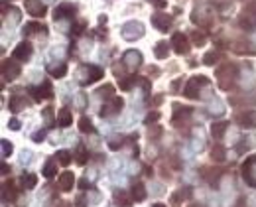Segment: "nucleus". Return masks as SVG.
Here are the masks:
<instances>
[{
  "label": "nucleus",
  "instance_id": "obj_1",
  "mask_svg": "<svg viewBox=\"0 0 256 207\" xmlns=\"http://www.w3.org/2000/svg\"><path fill=\"white\" fill-rule=\"evenodd\" d=\"M102 69L100 67H97V65H89V63H85V65H81L79 69H77V79H79V83L81 85H93V83H97L98 79H102Z\"/></svg>",
  "mask_w": 256,
  "mask_h": 207
},
{
  "label": "nucleus",
  "instance_id": "obj_2",
  "mask_svg": "<svg viewBox=\"0 0 256 207\" xmlns=\"http://www.w3.org/2000/svg\"><path fill=\"white\" fill-rule=\"evenodd\" d=\"M215 75H217V83H219V87L227 91V89H231V85L235 83L236 67H235L233 63H223L221 67H217Z\"/></svg>",
  "mask_w": 256,
  "mask_h": 207
},
{
  "label": "nucleus",
  "instance_id": "obj_3",
  "mask_svg": "<svg viewBox=\"0 0 256 207\" xmlns=\"http://www.w3.org/2000/svg\"><path fill=\"white\" fill-rule=\"evenodd\" d=\"M238 26L242 30H246V32L256 30V2H248L242 8V12L238 16Z\"/></svg>",
  "mask_w": 256,
  "mask_h": 207
},
{
  "label": "nucleus",
  "instance_id": "obj_4",
  "mask_svg": "<svg viewBox=\"0 0 256 207\" xmlns=\"http://www.w3.org/2000/svg\"><path fill=\"white\" fill-rule=\"evenodd\" d=\"M124 107V101L120 97H113V99H107L105 101V105L100 107V117L102 119H109V117H115L122 111Z\"/></svg>",
  "mask_w": 256,
  "mask_h": 207
},
{
  "label": "nucleus",
  "instance_id": "obj_5",
  "mask_svg": "<svg viewBox=\"0 0 256 207\" xmlns=\"http://www.w3.org/2000/svg\"><path fill=\"white\" fill-rule=\"evenodd\" d=\"M120 34H122V38H124L126 41H136V40H140V38L144 36V26H142L140 22L132 20V22H126V24L122 26Z\"/></svg>",
  "mask_w": 256,
  "mask_h": 207
},
{
  "label": "nucleus",
  "instance_id": "obj_6",
  "mask_svg": "<svg viewBox=\"0 0 256 207\" xmlns=\"http://www.w3.org/2000/svg\"><path fill=\"white\" fill-rule=\"evenodd\" d=\"M205 85H209V79H207V77H203V75L191 77V79L187 81L185 89H183V95H185L187 99H195V97H199V89L205 87Z\"/></svg>",
  "mask_w": 256,
  "mask_h": 207
},
{
  "label": "nucleus",
  "instance_id": "obj_7",
  "mask_svg": "<svg viewBox=\"0 0 256 207\" xmlns=\"http://www.w3.org/2000/svg\"><path fill=\"white\" fill-rule=\"evenodd\" d=\"M235 123L242 128H254L256 126V111H240L235 115Z\"/></svg>",
  "mask_w": 256,
  "mask_h": 207
},
{
  "label": "nucleus",
  "instance_id": "obj_8",
  "mask_svg": "<svg viewBox=\"0 0 256 207\" xmlns=\"http://www.w3.org/2000/svg\"><path fill=\"white\" fill-rule=\"evenodd\" d=\"M32 51H34L32 43L24 40V41H20V43L14 47V51H12V58H14V60H18V62H28V60L32 58Z\"/></svg>",
  "mask_w": 256,
  "mask_h": 207
},
{
  "label": "nucleus",
  "instance_id": "obj_9",
  "mask_svg": "<svg viewBox=\"0 0 256 207\" xmlns=\"http://www.w3.org/2000/svg\"><path fill=\"white\" fill-rule=\"evenodd\" d=\"M30 93L34 95V101H43V99H51L54 97V87L49 81H43L39 87H32Z\"/></svg>",
  "mask_w": 256,
  "mask_h": 207
},
{
  "label": "nucleus",
  "instance_id": "obj_10",
  "mask_svg": "<svg viewBox=\"0 0 256 207\" xmlns=\"http://www.w3.org/2000/svg\"><path fill=\"white\" fill-rule=\"evenodd\" d=\"M172 47H174L176 54L185 56V54H189V40H187L181 32H177V34H174V38H172Z\"/></svg>",
  "mask_w": 256,
  "mask_h": 207
},
{
  "label": "nucleus",
  "instance_id": "obj_11",
  "mask_svg": "<svg viewBox=\"0 0 256 207\" xmlns=\"http://www.w3.org/2000/svg\"><path fill=\"white\" fill-rule=\"evenodd\" d=\"M75 12H77V6H75V4H71V2H63V4H59V6L56 8V12H54V20L58 22V20H63V18H73Z\"/></svg>",
  "mask_w": 256,
  "mask_h": 207
},
{
  "label": "nucleus",
  "instance_id": "obj_12",
  "mask_svg": "<svg viewBox=\"0 0 256 207\" xmlns=\"http://www.w3.org/2000/svg\"><path fill=\"white\" fill-rule=\"evenodd\" d=\"M122 63L128 69H136V67L142 65V54H140V51H136V49H128L126 54L122 56Z\"/></svg>",
  "mask_w": 256,
  "mask_h": 207
},
{
  "label": "nucleus",
  "instance_id": "obj_13",
  "mask_svg": "<svg viewBox=\"0 0 256 207\" xmlns=\"http://www.w3.org/2000/svg\"><path fill=\"white\" fill-rule=\"evenodd\" d=\"M24 4H26V12H28L30 16H36V18L43 16L45 10H47L41 0H24Z\"/></svg>",
  "mask_w": 256,
  "mask_h": 207
},
{
  "label": "nucleus",
  "instance_id": "obj_14",
  "mask_svg": "<svg viewBox=\"0 0 256 207\" xmlns=\"http://www.w3.org/2000/svg\"><path fill=\"white\" fill-rule=\"evenodd\" d=\"M172 24H174V18L170 14H154L152 16V26H156L162 32H168L172 28Z\"/></svg>",
  "mask_w": 256,
  "mask_h": 207
},
{
  "label": "nucleus",
  "instance_id": "obj_15",
  "mask_svg": "<svg viewBox=\"0 0 256 207\" xmlns=\"http://www.w3.org/2000/svg\"><path fill=\"white\" fill-rule=\"evenodd\" d=\"M242 172H244V180L250 186H256V156H252L250 160H246V164L242 166Z\"/></svg>",
  "mask_w": 256,
  "mask_h": 207
},
{
  "label": "nucleus",
  "instance_id": "obj_16",
  "mask_svg": "<svg viewBox=\"0 0 256 207\" xmlns=\"http://www.w3.org/2000/svg\"><path fill=\"white\" fill-rule=\"evenodd\" d=\"M223 174H225L223 168H213V166H205V168H201V178H203V180H207L209 184H215Z\"/></svg>",
  "mask_w": 256,
  "mask_h": 207
},
{
  "label": "nucleus",
  "instance_id": "obj_17",
  "mask_svg": "<svg viewBox=\"0 0 256 207\" xmlns=\"http://www.w3.org/2000/svg\"><path fill=\"white\" fill-rule=\"evenodd\" d=\"M18 75H20V65L14 63V62H10V60H6V62L2 63V77H4L6 81H12V79H16Z\"/></svg>",
  "mask_w": 256,
  "mask_h": 207
},
{
  "label": "nucleus",
  "instance_id": "obj_18",
  "mask_svg": "<svg viewBox=\"0 0 256 207\" xmlns=\"http://www.w3.org/2000/svg\"><path fill=\"white\" fill-rule=\"evenodd\" d=\"M113 199H115V207H130V203L134 201L132 193H128L124 189H117L115 195H113Z\"/></svg>",
  "mask_w": 256,
  "mask_h": 207
},
{
  "label": "nucleus",
  "instance_id": "obj_19",
  "mask_svg": "<svg viewBox=\"0 0 256 207\" xmlns=\"http://www.w3.org/2000/svg\"><path fill=\"white\" fill-rule=\"evenodd\" d=\"M189 195H191V187H181V189H177V191L172 193V197H170V205H174V207H181L183 201H185Z\"/></svg>",
  "mask_w": 256,
  "mask_h": 207
},
{
  "label": "nucleus",
  "instance_id": "obj_20",
  "mask_svg": "<svg viewBox=\"0 0 256 207\" xmlns=\"http://www.w3.org/2000/svg\"><path fill=\"white\" fill-rule=\"evenodd\" d=\"M20 93V89H14V95L10 97V105H8V109L12 111V113H18V111H22L28 103H26V99L22 97V95H18Z\"/></svg>",
  "mask_w": 256,
  "mask_h": 207
},
{
  "label": "nucleus",
  "instance_id": "obj_21",
  "mask_svg": "<svg viewBox=\"0 0 256 207\" xmlns=\"http://www.w3.org/2000/svg\"><path fill=\"white\" fill-rule=\"evenodd\" d=\"M58 184H59V189H61V191H71V189H73V184H75V176H73L71 172H63V174L59 176Z\"/></svg>",
  "mask_w": 256,
  "mask_h": 207
},
{
  "label": "nucleus",
  "instance_id": "obj_22",
  "mask_svg": "<svg viewBox=\"0 0 256 207\" xmlns=\"http://www.w3.org/2000/svg\"><path fill=\"white\" fill-rule=\"evenodd\" d=\"M71 123H73V115H71V111H69L67 107L59 109V111H58V124H59L61 128H67Z\"/></svg>",
  "mask_w": 256,
  "mask_h": 207
},
{
  "label": "nucleus",
  "instance_id": "obj_23",
  "mask_svg": "<svg viewBox=\"0 0 256 207\" xmlns=\"http://www.w3.org/2000/svg\"><path fill=\"white\" fill-rule=\"evenodd\" d=\"M170 47H172V43H168V41H158L156 45H154V56H156L158 60H166V58L170 56Z\"/></svg>",
  "mask_w": 256,
  "mask_h": 207
},
{
  "label": "nucleus",
  "instance_id": "obj_24",
  "mask_svg": "<svg viewBox=\"0 0 256 207\" xmlns=\"http://www.w3.org/2000/svg\"><path fill=\"white\" fill-rule=\"evenodd\" d=\"M16 197H18V189H16L14 182H6L2 186V199L4 201H14Z\"/></svg>",
  "mask_w": 256,
  "mask_h": 207
},
{
  "label": "nucleus",
  "instance_id": "obj_25",
  "mask_svg": "<svg viewBox=\"0 0 256 207\" xmlns=\"http://www.w3.org/2000/svg\"><path fill=\"white\" fill-rule=\"evenodd\" d=\"M45 34L47 32V28L41 24V22H28L26 26H24V36H34V34Z\"/></svg>",
  "mask_w": 256,
  "mask_h": 207
},
{
  "label": "nucleus",
  "instance_id": "obj_26",
  "mask_svg": "<svg viewBox=\"0 0 256 207\" xmlns=\"http://www.w3.org/2000/svg\"><path fill=\"white\" fill-rule=\"evenodd\" d=\"M47 71H49V75H54V77H65V73H67V65L65 63H49L47 65Z\"/></svg>",
  "mask_w": 256,
  "mask_h": 207
},
{
  "label": "nucleus",
  "instance_id": "obj_27",
  "mask_svg": "<svg viewBox=\"0 0 256 207\" xmlns=\"http://www.w3.org/2000/svg\"><path fill=\"white\" fill-rule=\"evenodd\" d=\"M140 79H142V77H134V75H130V77H120V79H118V85H120L122 91H130L136 83H140Z\"/></svg>",
  "mask_w": 256,
  "mask_h": 207
},
{
  "label": "nucleus",
  "instance_id": "obj_28",
  "mask_svg": "<svg viewBox=\"0 0 256 207\" xmlns=\"http://www.w3.org/2000/svg\"><path fill=\"white\" fill-rule=\"evenodd\" d=\"M227 123L225 121H221V123H213V126H211V134H213V138L215 140H221L223 138V134H225V130H227Z\"/></svg>",
  "mask_w": 256,
  "mask_h": 207
},
{
  "label": "nucleus",
  "instance_id": "obj_29",
  "mask_svg": "<svg viewBox=\"0 0 256 207\" xmlns=\"http://www.w3.org/2000/svg\"><path fill=\"white\" fill-rule=\"evenodd\" d=\"M58 164H59L58 160H47L45 166H43V172H41V174H43L45 178H54V176L58 174Z\"/></svg>",
  "mask_w": 256,
  "mask_h": 207
},
{
  "label": "nucleus",
  "instance_id": "obj_30",
  "mask_svg": "<svg viewBox=\"0 0 256 207\" xmlns=\"http://www.w3.org/2000/svg\"><path fill=\"white\" fill-rule=\"evenodd\" d=\"M20 184H22L24 189H34L36 184H38V176L36 174H24L22 180H20Z\"/></svg>",
  "mask_w": 256,
  "mask_h": 207
},
{
  "label": "nucleus",
  "instance_id": "obj_31",
  "mask_svg": "<svg viewBox=\"0 0 256 207\" xmlns=\"http://www.w3.org/2000/svg\"><path fill=\"white\" fill-rule=\"evenodd\" d=\"M132 197H134V201H144L146 199V189H144V186L138 182V184H134L132 186Z\"/></svg>",
  "mask_w": 256,
  "mask_h": 207
},
{
  "label": "nucleus",
  "instance_id": "obj_32",
  "mask_svg": "<svg viewBox=\"0 0 256 207\" xmlns=\"http://www.w3.org/2000/svg\"><path fill=\"white\" fill-rule=\"evenodd\" d=\"M219 60H221V54H219V51H215V49H213V51H207V54L203 56V63H205V65H215Z\"/></svg>",
  "mask_w": 256,
  "mask_h": 207
},
{
  "label": "nucleus",
  "instance_id": "obj_33",
  "mask_svg": "<svg viewBox=\"0 0 256 207\" xmlns=\"http://www.w3.org/2000/svg\"><path fill=\"white\" fill-rule=\"evenodd\" d=\"M211 156H213V160H217V162H225L227 152H225V148H223L221 144H215L213 150H211Z\"/></svg>",
  "mask_w": 256,
  "mask_h": 207
},
{
  "label": "nucleus",
  "instance_id": "obj_34",
  "mask_svg": "<svg viewBox=\"0 0 256 207\" xmlns=\"http://www.w3.org/2000/svg\"><path fill=\"white\" fill-rule=\"evenodd\" d=\"M79 130H81V132H85V134L95 132L93 123H91V119H89V117H81V119H79Z\"/></svg>",
  "mask_w": 256,
  "mask_h": 207
},
{
  "label": "nucleus",
  "instance_id": "obj_35",
  "mask_svg": "<svg viewBox=\"0 0 256 207\" xmlns=\"http://www.w3.org/2000/svg\"><path fill=\"white\" fill-rule=\"evenodd\" d=\"M56 158H58V162H59L61 166H69V164H71V158H73V156H71V152H67V150H59Z\"/></svg>",
  "mask_w": 256,
  "mask_h": 207
},
{
  "label": "nucleus",
  "instance_id": "obj_36",
  "mask_svg": "<svg viewBox=\"0 0 256 207\" xmlns=\"http://www.w3.org/2000/svg\"><path fill=\"white\" fill-rule=\"evenodd\" d=\"M191 41H193L195 45H205V41H207V36H205V32L195 30V32L191 34Z\"/></svg>",
  "mask_w": 256,
  "mask_h": 207
},
{
  "label": "nucleus",
  "instance_id": "obj_37",
  "mask_svg": "<svg viewBox=\"0 0 256 207\" xmlns=\"http://www.w3.org/2000/svg\"><path fill=\"white\" fill-rule=\"evenodd\" d=\"M97 95H100L102 99H113L115 97V87L113 85H105V87H100L97 91Z\"/></svg>",
  "mask_w": 256,
  "mask_h": 207
},
{
  "label": "nucleus",
  "instance_id": "obj_38",
  "mask_svg": "<svg viewBox=\"0 0 256 207\" xmlns=\"http://www.w3.org/2000/svg\"><path fill=\"white\" fill-rule=\"evenodd\" d=\"M77 164H85L87 162V158H89V154H87V150H85V146H79L77 148Z\"/></svg>",
  "mask_w": 256,
  "mask_h": 207
},
{
  "label": "nucleus",
  "instance_id": "obj_39",
  "mask_svg": "<svg viewBox=\"0 0 256 207\" xmlns=\"http://www.w3.org/2000/svg\"><path fill=\"white\" fill-rule=\"evenodd\" d=\"M85 28H87V22H83V20H79V22H75V24H73V28H71V32H73L75 36H81V34L85 32Z\"/></svg>",
  "mask_w": 256,
  "mask_h": 207
},
{
  "label": "nucleus",
  "instance_id": "obj_40",
  "mask_svg": "<svg viewBox=\"0 0 256 207\" xmlns=\"http://www.w3.org/2000/svg\"><path fill=\"white\" fill-rule=\"evenodd\" d=\"M122 144H124V138H122V136H113V138L109 140V148H113V150H118Z\"/></svg>",
  "mask_w": 256,
  "mask_h": 207
},
{
  "label": "nucleus",
  "instance_id": "obj_41",
  "mask_svg": "<svg viewBox=\"0 0 256 207\" xmlns=\"http://www.w3.org/2000/svg\"><path fill=\"white\" fill-rule=\"evenodd\" d=\"M0 144H2V158H8L10 156V154H12V144L8 142V140H2V142H0Z\"/></svg>",
  "mask_w": 256,
  "mask_h": 207
},
{
  "label": "nucleus",
  "instance_id": "obj_42",
  "mask_svg": "<svg viewBox=\"0 0 256 207\" xmlns=\"http://www.w3.org/2000/svg\"><path fill=\"white\" fill-rule=\"evenodd\" d=\"M156 121H160V113H158V111L148 113V115H146V119H144V123H146V124H150V123H156Z\"/></svg>",
  "mask_w": 256,
  "mask_h": 207
},
{
  "label": "nucleus",
  "instance_id": "obj_43",
  "mask_svg": "<svg viewBox=\"0 0 256 207\" xmlns=\"http://www.w3.org/2000/svg\"><path fill=\"white\" fill-rule=\"evenodd\" d=\"M45 134H47V130H45V128H41V130H38V132H34V134H32V140H34V142H41V140L45 138Z\"/></svg>",
  "mask_w": 256,
  "mask_h": 207
},
{
  "label": "nucleus",
  "instance_id": "obj_44",
  "mask_svg": "<svg viewBox=\"0 0 256 207\" xmlns=\"http://www.w3.org/2000/svg\"><path fill=\"white\" fill-rule=\"evenodd\" d=\"M43 119L51 124V123H54V109H51V107H47V109H43Z\"/></svg>",
  "mask_w": 256,
  "mask_h": 207
},
{
  "label": "nucleus",
  "instance_id": "obj_45",
  "mask_svg": "<svg viewBox=\"0 0 256 207\" xmlns=\"http://www.w3.org/2000/svg\"><path fill=\"white\" fill-rule=\"evenodd\" d=\"M211 4L217 8H227V6H231V0H211Z\"/></svg>",
  "mask_w": 256,
  "mask_h": 207
},
{
  "label": "nucleus",
  "instance_id": "obj_46",
  "mask_svg": "<svg viewBox=\"0 0 256 207\" xmlns=\"http://www.w3.org/2000/svg\"><path fill=\"white\" fill-rule=\"evenodd\" d=\"M148 2H150L152 6H156V8H160V10L168 6V0H148Z\"/></svg>",
  "mask_w": 256,
  "mask_h": 207
},
{
  "label": "nucleus",
  "instance_id": "obj_47",
  "mask_svg": "<svg viewBox=\"0 0 256 207\" xmlns=\"http://www.w3.org/2000/svg\"><path fill=\"white\" fill-rule=\"evenodd\" d=\"M160 134H162V128H160V126H154V128L148 130V136H150V138H156V136H160Z\"/></svg>",
  "mask_w": 256,
  "mask_h": 207
},
{
  "label": "nucleus",
  "instance_id": "obj_48",
  "mask_svg": "<svg viewBox=\"0 0 256 207\" xmlns=\"http://www.w3.org/2000/svg\"><path fill=\"white\" fill-rule=\"evenodd\" d=\"M89 203H87V199H85V195H79L77 199H75V207H87Z\"/></svg>",
  "mask_w": 256,
  "mask_h": 207
},
{
  "label": "nucleus",
  "instance_id": "obj_49",
  "mask_svg": "<svg viewBox=\"0 0 256 207\" xmlns=\"http://www.w3.org/2000/svg\"><path fill=\"white\" fill-rule=\"evenodd\" d=\"M8 126H10L12 130H20V121H18V119H10Z\"/></svg>",
  "mask_w": 256,
  "mask_h": 207
},
{
  "label": "nucleus",
  "instance_id": "obj_50",
  "mask_svg": "<svg viewBox=\"0 0 256 207\" xmlns=\"http://www.w3.org/2000/svg\"><path fill=\"white\" fill-rule=\"evenodd\" d=\"M2 174H4V176L10 174V166H8V164H2Z\"/></svg>",
  "mask_w": 256,
  "mask_h": 207
},
{
  "label": "nucleus",
  "instance_id": "obj_51",
  "mask_svg": "<svg viewBox=\"0 0 256 207\" xmlns=\"http://www.w3.org/2000/svg\"><path fill=\"white\" fill-rule=\"evenodd\" d=\"M87 186H89V182H87V180H81V182H79V187H81V189H85Z\"/></svg>",
  "mask_w": 256,
  "mask_h": 207
},
{
  "label": "nucleus",
  "instance_id": "obj_52",
  "mask_svg": "<svg viewBox=\"0 0 256 207\" xmlns=\"http://www.w3.org/2000/svg\"><path fill=\"white\" fill-rule=\"evenodd\" d=\"M58 207H71V203H67V201H61Z\"/></svg>",
  "mask_w": 256,
  "mask_h": 207
},
{
  "label": "nucleus",
  "instance_id": "obj_53",
  "mask_svg": "<svg viewBox=\"0 0 256 207\" xmlns=\"http://www.w3.org/2000/svg\"><path fill=\"white\" fill-rule=\"evenodd\" d=\"M152 207H166V205H164V203H154Z\"/></svg>",
  "mask_w": 256,
  "mask_h": 207
},
{
  "label": "nucleus",
  "instance_id": "obj_54",
  "mask_svg": "<svg viewBox=\"0 0 256 207\" xmlns=\"http://www.w3.org/2000/svg\"><path fill=\"white\" fill-rule=\"evenodd\" d=\"M195 207H199V205H195Z\"/></svg>",
  "mask_w": 256,
  "mask_h": 207
}]
</instances>
